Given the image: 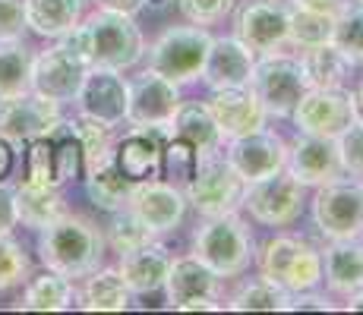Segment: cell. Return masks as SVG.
<instances>
[{
  "instance_id": "6da1fadb",
  "label": "cell",
  "mask_w": 363,
  "mask_h": 315,
  "mask_svg": "<svg viewBox=\"0 0 363 315\" xmlns=\"http://www.w3.org/2000/svg\"><path fill=\"white\" fill-rule=\"evenodd\" d=\"M60 41L76 51L89 67L99 69H130L143 60L145 41L136 25V16L114 10H95L92 16L79 19L76 29L60 35Z\"/></svg>"
},
{
  "instance_id": "7a4b0ae2",
  "label": "cell",
  "mask_w": 363,
  "mask_h": 315,
  "mask_svg": "<svg viewBox=\"0 0 363 315\" xmlns=\"http://www.w3.org/2000/svg\"><path fill=\"white\" fill-rule=\"evenodd\" d=\"M104 230L86 214L64 212L57 221H51L38 236V256L45 268L69 277H86L104 262Z\"/></svg>"
},
{
  "instance_id": "3957f363",
  "label": "cell",
  "mask_w": 363,
  "mask_h": 315,
  "mask_svg": "<svg viewBox=\"0 0 363 315\" xmlns=\"http://www.w3.org/2000/svg\"><path fill=\"white\" fill-rule=\"evenodd\" d=\"M193 256L202 265H208L218 277H237L256 258L253 234H250L247 221L237 218V212L215 214V218L202 221L193 234Z\"/></svg>"
},
{
  "instance_id": "277c9868",
  "label": "cell",
  "mask_w": 363,
  "mask_h": 315,
  "mask_svg": "<svg viewBox=\"0 0 363 315\" xmlns=\"http://www.w3.org/2000/svg\"><path fill=\"white\" fill-rule=\"evenodd\" d=\"M256 265L265 281L284 287L288 293L313 290L323 281V252L300 236H272L256 252Z\"/></svg>"
},
{
  "instance_id": "5b68a950",
  "label": "cell",
  "mask_w": 363,
  "mask_h": 315,
  "mask_svg": "<svg viewBox=\"0 0 363 315\" xmlns=\"http://www.w3.org/2000/svg\"><path fill=\"white\" fill-rule=\"evenodd\" d=\"M243 193H247V180L228 164L221 151L202 155L196 177L184 189L186 205H193L202 218H215V214H234L243 208Z\"/></svg>"
},
{
  "instance_id": "8992f818",
  "label": "cell",
  "mask_w": 363,
  "mask_h": 315,
  "mask_svg": "<svg viewBox=\"0 0 363 315\" xmlns=\"http://www.w3.org/2000/svg\"><path fill=\"white\" fill-rule=\"evenodd\" d=\"M208 47H212V35L206 32V25H174L149 45V69L184 86L199 79Z\"/></svg>"
},
{
  "instance_id": "52a82bcc",
  "label": "cell",
  "mask_w": 363,
  "mask_h": 315,
  "mask_svg": "<svg viewBox=\"0 0 363 315\" xmlns=\"http://www.w3.org/2000/svg\"><path fill=\"white\" fill-rule=\"evenodd\" d=\"M250 88L259 98L265 117H291L297 101L306 92V79L300 69L297 57L275 51V54H259L250 76Z\"/></svg>"
},
{
  "instance_id": "ba28073f",
  "label": "cell",
  "mask_w": 363,
  "mask_h": 315,
  "mask_svg": "<svg viewBox=\"0 0 363 315\" xmlns=\"http://www.w3.org/2000/svg\"><path fill=\"white\" fill-rule=\"evenodd\" d=\"M313 224L329 240H354L363 234V180H341L316 186Z\"/></svg>"
},
{
  "instance_id": "9c48e42d",
  "label": "cell",
  "mask_w": 363,
  "mask_h": 315,
  "mask_svg": "<svg viewBox=\"0 0 363 315\" xmlns=\"http://www.w3.org/2000/svg\"><path fill=\"white\" fill-rule=\"evenodd\" d=\"M303 189L306 186L297 177H291L288 171H278L272 177L247 183L243 208L250 212V218L265 227H288L303 212Z\"/></svg>"
},
{
  "instance_id": "30bf717a",
  "label": "cell",
  "mask_w": 363,
  "mask_h": 315,
  "mask_svg": "<svg viewBox=\"0 0 363 315\" xmlns=\"http://www.w3.org/2000/svg\"><path fill=\"white\" fill-rule=\"evenodd\" d=\"M297 132L306 136H323V139H338L347 130L357 114H354V92L345 86L338 88H306L297 108L291 110Z\"/></svg>"
},
{
  "instance_id": "8fae6325",
  "label": "cell",
  "mask_w": 363,
  "mask_h": 315,
  "mask_svg": "<svg viewBox=\"0 0 363 315\" xmlns=\"http://www.w3.org/2000/svg\"><path fill=\"white\" fill-rule=\"evenodd\" d=\"M89 63L79 57L76 51H69L64 41H57L54 47L35 54L32 63V92L48 98V101H57L60 108L69 101H76L82 88V79L89 73Z\"/></svg>"
},
{
  "instance_id": "7c38bea8",
  "label": "cell",
  "mask_w": 363,
  "mask_h": 315,
  "mask_svg": "<svg viewBox=\"0 0 363 315\" xmlns=\"http://www.w3.org/2000/svg\"><path fill=\"white\" fill-rule=\"evenodd\" d=\"M60 123L64 117H60L57 101H48L35 92L0 98V139L13 142L16 149L38 136H51Z\"/></svg>"
},
{
  "instance_id": "4fadbf2b",
  "label": "cell",
  "mask_w": 363,
  "mask_h": 315,
  "mask_svg": "<svg viewBox=\"0 0 363 315\" xmlns=\"http://www.w3.org/2000/svg\"><path fill=\"white\" fill-rule=\"evenodd\" d=\"M234 38L256 57L281 51L288 45V6L281 0H243L234 16Z\"/></svg>"
},
{
  "instance_id": "5bb4252c",
  "label": "cell",
  "mask_w": 363,
  "mask_h": 315,
  "mask_svg": "<svg viewBox=\"0 0 363 315\" xmlns=\"http://www.w3.org/2000/svg\"><path fill=\"white\" fill-rule=\"evenodd\" d=\"M180 86L164 79L155 69H143L136 79H130L127 123L133 126H167L180 108Z\"/></svg>"
},
{
  "instance_id": "9a60e30c",
  "label": "cell",
  "mask_w": 363,
  "mask_h": 315,
  "mask_svg": "<svg viewBox=\"0 0 363 315\" xmlns=\"http://www.w3.org/2000/svg\"><path fill=\"white\" fill-rule=\"evenodd\" d=\"M171 136L167 126H133L121 142H114V164L133 183L162 180V155Z\"/></svg>"
},
{
  "instance_id": "2e32d148",
  "label": "cell",
  "mask_w": 363,
  "mask_h": 315,
  "mask_svg": "<svg viewBox=\"0 0 363 315\" xmlns=\"http://www.w3.org/2000/svg\"><path fill=\"white\" fill-rule=\"evenodd\" d=\"M225 158L247 183H253V180H262V177H272V173L284 171L288 142H284L278 132H272L262 126V130H256V132L231 139Z\"/></svg>"
},
{
  "instance_id": "e0dca14e",
  "label": "cell",
  "mask_w": 363,
  "mask_h": 315,
  "mask_svg": "<svg viewBox=\"0 0 363 315\" xmlns=\"http://www.w3.org/2000/svg\"><path fill=\"white\" fill-rule=\"evenodd\" d=\"M127 101H130V82L121 76V69H99V67L89 69L79 95H76L79 114L95 117V120L108 126L127 120Z\"/></svg>"
},
{
  "instance_id": "ac0fdd59",
  "label": "cell",
  "mask_w": 363,
  "mask_h": 315,
  "mask_svg": "<svg viewBox=\"0 0 363 315\" xmlns=\"http://www.w3.org/2000/svg\"><path fill=\"white\" fill-rule=\"evenodd\" d=\"M208 114H212L215 126H218L221 139H240L247 132H256L265 126V110L259 104V98L253 95L250 86L240 88H215L206 101Z\"/></svg>"
},
{
  "instance_id": "d6986e66",
  "label": "cell",
  "mask_w": 363,
  "mask_h": 315,
  "mask_svg": "<svg viewBox=\"0 0 363 315\" xmlns=\"http://www.w3.org/2000/svg\"><path fill=\"white\" fill-rule=\"evenodd\" d=\"M130 208L143 218V224L152 234H171L180 227L186 214V195L167 180H149V183H136L130 195Z\"/></svg>"
},
{
  "instance_id": "ffe728a7",
  "label": "cell",
  "mask_w": 363,
  "mask_h": 315,
  "mask_svg": "<svg viewBox=\"0 0 363 315\" xmlns=\"http://www.w3.org/2000/svg\"><path fill=\"white\" fill-rule=\"evenodd\" d=\"M284 171L297 177L303 186H323L329 180L341 177V158L335 139L323 136H306L300 132L294 142L288 145V158H284Z\"/></svg>"
},
{
  "instance_id": "44dd1931",
  "label": "cell",
  "mask_w": 363,
  "mask_h": 315,
  "mask_svg": "<svg viewBox=\"0 0 363 315\" xmlns=\"http://www.w3.org/2000/svg\"><path fill=\"white\" fill-rule=\"evenodd\" d=\"M253 67H256V54L243 41H237L234 35L231 38H212V47L206 54L199 79L212 92L215 88H240V86H250Z\"/></svg>"
},
{
  "instance_id": "7402d4cb",
  "label": "cell",
  "mask_w": 363,
  "mask_h": 315,
  "mask_svg": "<svg viewBox=\"0 0 363 315\" xmlns=\"http://www.w3.org/2000/svg\"><path fill=\"white\" fill-rule=\"evenodd\" d=\"M218 281L208 265H202L196 256L171 258V271L164 277L167 306L171 309H184L190 299H218Z\"/></svg>"
},
{
  "instance_id": "603a6c76",
  "label": "cell",
  "mask_w": 363,
  "mask_h": 315,
  "mask_svg": "<svg viewBox=\"0 0 363 315\" xmlns=\"http://www.w3.org/2000/svg\"><path fill=\"white\" fill-rule=\"evenodd\" d=\"M123 284L130 287V293H155L164 287V277L171 271V256L162 243H143V246L121 252L117 262Z\"/></svg>"
},
{
  "instance_id": "cb8c5ba5",
  "label": "cell",
  "mask_w": 363,
  "mask_h": 315,
  "mask_svg": "<svg viewBox=\"0 0 363 315\" xmlns=\"http://www.w3.org/2000/svg\"><path fill=\"white\" fill-rule=\"evenodd\" d=\"M323 281L341 297H351L363 287V243H357V236L329 240L323 249Z\"/></svg>"
},
{
  "instance_id": "d4e9b609",
  "label": "cell",
  "mask_w": 363,
  "mask_h": 315,
  "mask_svg": "<svg viewBox=\"0 0 363 315\" xmlns=\"http://www.w3.org/2000/svg\"><path fill=\"white\" fill-rule=\"evenodd\" d=\"M300 69H303L306 88H338L345 86V79L351 76L354 63L345 51L332 45H313V47H300Z\"/></svg>"
},
{
  "instance_id": "484cf974",
  "label": "cell",
  "mask_w": 363,
  "mask_h": 315,
  "mask_svg": "<svg viewBox=\"0 0 363 315\" xmlns=\"http://www.w3.org/2000/svg\"><path fill=\"white\" fill-rule=\"evenodd\" d=\"M13 202H16V221L32 230H45L48 224L67 212V199L60 195V189L35 186L29 180L13 186Z\"/></svg>"
},
{
  "instance_id": "4316f807",
  "label": "cell",
  "mask_w": 363,
  "mask_h": 315,
  "mask_svg": "<svg viewBox=\"0 0 363 315\" xmlns=\"http://www.w3.org/2000/svg\"><path fill=\"white\" fill-rule=\"evenodd\" d=\"M86 0H26V23L41 38H60L76 29Z\"/></svg>"
},
{
  "instance_id": "83f0119b",
  "label": "cell",
  "mask_w": 363,
  "mask_h": 315,
  "mask_svg": "<svg viewBox=\"0 0 363 315\" xmlns=\"http://www.w3.org/2000/svg\"><path fill=\"white\" fill-rule=\"evenodd\" d=\"M133 293L123 284L117 268H95L86 275V287H82V309L89 312H123L130 309Z\"/></svg>"
},
{
  "instance_id": "f1b7e54d",
  "label": "cell",
  "mask_w": 363,
  "mask_h": 315,
  "mask_svg": "<svg viewBox=\"0 0 363 315\" xmlns=\"http://www.w3.org/2000/svg\"><path fill=\"white\" fill-rule=\"evenodd\" d=\"M19 309L26 312H67L73 309V281L48 268L45 275L32 277L23 290Z\"/></svg>"
},
{
  "instance_id": "f546056e",
  "label": "cell",
  "mask_w": 363,
  "mask_h": 315,
  "mask_svg": "<svg viewBox=\"0 0 363 315\" xmlns=\"http://www.w3.org/2000/svg\"><path fill=\"white\" fill-rule=\"evenodd\" d=\"M171 132L174 136H184L186 142L196 145L199 158L212 155V151H221V142H225L206 104H180L171 120Z\"/></svg>"
},
{
  "instance_id": "4dcf8cb0",
  "label": "cell",
  "mask_w": 363,
  "mask_h": 315,
  "mask_svg": "<svg viewBox=\"0 0 363 315\" xmlns=\"http://www.w3.org/2000/svg\"><path fill=\"white\" fill-rule=\"evenodd\" d=\"M133 180H127L121 171H117L114 161H108V164H101L99 171L86 173V195L89 202H92L99 212H121V208L130 205V195H133Z\"/></svg>"
},
{
  "instance_id": "1f68e13d",
  "label": "cell",
  "mask_w": 363,
  "mask_h": 315,
  "mask_svg": "<svg viewBox=\"0 0 363 315\" xmlns=\"http://www.w3.org/2000/svg\"><path fill=\"white\" fill-rule=\"evenodd\" d=\"M35 51L26 41H0V98L32 92Z\"/></svg>"
},
{
  "instance_id": "d6a6232c",
  "label": "cell",
  "mask_w": 363,
  "mask_h": 315,
  "mask_svg": "<svg viewBox=\"0 0 363 315\" xmlns=\"http://www.w3.org/2000/svg\"><path fill=\"white\" fill-rule=\"evenodd\" d=\"M69 130L76 132V139H79L82 145V161H86V171H82V177L92 171H99L101 164H108V161H114V136H111V130L114 126L95 120V117H73V120H67Z\"/></svg>"
},
{
  "instance_id": "836d02e7",
  "label": "cell",
  "mask_w": 363,
  "mask_h": 315,
  "mask_svg": "<svg viewBox=\"0 0 363 315\" xmlns=\"http://www.w3.org/2000/svg\"><path fill=\"white\" fill-rule=\"evenodd\" d=\"M332 32H335L332 13L306 10V6H297V4L288 6V45H294V47L329 45Z\"/></svg>"
},
{
  "instance_id": "e575fe53",
  "label": "cell",
  "mask_w": 363,
  "mask_h": 315,
  "mask_svg": "<svg viewBox=\"0 0 363 315\" xmlns=\"http://www.w3.org/2000/svg\"><path fill=\"white\" fill-rule=\"evenodd\" d=\"M288 299H291V293L284 290V287L265 281L259 275L256 281H247L234 293L228 309H234V312H288Z\"/></svg>"
},
{
  "instance_id": "d590c367",
  "label": "cell",
  "mask_w": 363,
  "mask_h": 315,
  "mask_svg": "<svg viewBox=\"0 0 363 315\" xmlns=\"http://www.w3.org/2000/svg\"><path fill=\"white\" fill-rule=\"evenodd\" d=\"M196 167H199L196 145L171 132L164 142V155H162V173L167 177V183H174L177 189H186L190 180L196 177Z\"/></svg>"
},
{
  "instance_id": "8d00e7d4",
  "label": "cell",
  "mask_w": 363,
  "mask_h": 315,
  "mask_svg": "<svg viewBox=\"0 0 363 315\" xmlns=\"http://www.w3.org/2000/svg\"><path fill=\"white\" fill-rule=\"evenodd\" d=\"M104 240H108V246L121 256V252H130V249L143 246V243H152L155 234H152V230L143 224V218L127 205V208L111 214V224H108V230H104Z\"/></svg>"
},
{
  "instance_id": "74e56055",
  "label": "cell",
  "mask_w": 363,
  "mask_h": 315,
  "mask_svg": "<svg viewBox=\"0 0 363 315\" xmlns=\"http://www.w3.org/2000/svg\"><path fill=\"white\" fill-rule=\"evenodd\" d=\"M332 45L338 51H345L354 67L363 63V4L360 0H347V6L335 16Z\"/></svg>"
},
{
  "instance_id": "f35d334b",
  "label": "cell",
  "mask_w": 363,
  "mask_h": 315,
  "mask_svg": "<svg viewBox=\"0 0 363 315\" xmlns=\"http://www.w3.org/2000/svg\"><path fill=\"white\" fill-rule=\"evenodd\" d=\"M26 149V180L35 186H54L57 183V161H54V139L51 136H38L32 142L23 145Z\"/></svg>"
},
{
  "instance_id": "ab89813d",
  "label": "cell",
  "mask_w": 363,
  "mask_h": 315,
  "mask_svg": "<svg viewBox=\"0 0 363 315\" xmlns=\"http://www.w3.org/2000/svg\"><path fill=\"white\" fill-rule=\"evenodd\" d=\"M29 277V256H26L23 243H16L10 234L0 236V290L23 284Z\"/></svg>"
},
{
  "instance_id": "60d3db41",
  "label": "cell",
  "mask_w": 363,
  "mask_h": 315,
  "mask_svg": "<svg viewBox=\"0 0 363 315\" xmlns=\"http://www.w3.org/2000/svg\"><path fill=\"white\" fill-rule=\"evenodd\" d=\"M338 145V158H341V171L351 173V177H363V123L354 120L335 139Z\"/></svg>"
},
{
  "instance_id": "b9f144b4",
  "label": "cell",
  "mask_w": 363,
  "mask_h": 315,
  "mask_svg": "<svg viewBox=\"0 0 363 315\" xmlns=\"http://www.w3.org/2000/svg\"><path fill=\"white\" fill-rule=\"evenodd\" d=\"M180 13L186 23L193 25H212L218 19H225L228 13L237 6V0H177Z\"/></svg>"
},
{
  "instance_id": "7bdbcfd3",
  "label": "cell",
  "mask_w": 363,
  "mask_h": 315,
  "mask_svg": "<svg viewBox=\"0 0 363 315\" xmlns=\"http://www.w3.org/2000/svg\"><path fill=\"white\" fill-rule=\"evenodd\" d=\"M26 29V0H0V41H23Z\"/></svg>"
},
{
  "instance_id": "ee69618b",
  "label": "cell",
  "mask_w": 363,
  "mask_h": 315,
  "mask_svg": "<svg viewBox=\"0 0 363 315\" xmlns=\"http://www.w3.org/2000/svg\"><path fill=\"white\" fill-rule=\"evenodd\" d=\"M16 202H13V186L0 183V236L4 234H13L16 227Z\"/></svg>"
},
{
  "instance_id": "f6af8a7d",
  "label": "cell",
  "mask_w": 363,
  "mask_h": 315,
  "mask_svg": "<svg viewBox=\"0 0 363 315\" xmlns=\"http://www.w3.org/2000/svg\"><path fill=\"white\" fill-rule=\"evenodd\" d=\"M300 309H316V312H329L332 303L329 297H316L310 290H300V293H291L288 299V312H300Z\"/></svg>"
},
{
  "instance_id": "bcb514c9",
  "label": "cell",
  "mask_w": 363,
  "mask_h": 315,
  "mask_svg": "<svg viewBox=\"0 0 363 315\" xmlns=\"http://www.w3.org/2000/svg\"><path fill=\"white\" fill-rule=\"evenodd\" d=\"M101 10H114V13H127V16H139L149 6V0H95Z\"/></svg>"
},
{
  "instance_id": "7dc6e473",
  "label": "cell",
  "mask_w": 363,
  "mask_h": 315,
  "mask_svg": "<svg viewBox=\"0 0 363 315\" xmlns=\"http://www.w3.org/2000/svg\"><path fill=\"white\" fill-rule=\"evenodd\" d=\"M13 167H16V145L6 142V139H0V183L10 180Z\"/></svg>"
},
{
  "instance_id": "c3c4849f",
  "label": "cell",
  "mask_w": 363,
  "mask_h": 315,
  "mask_svg": "<svg viewBox=\"0 0 363 315\" xmlns=\"http://www.w3.org/2000/svg\"><path fill=\"white\" fill-rule=\"evenodd\" d=\"M294 4L306 6V10H319V13H332V16H338V13L347 6V0H294Z\"/></svg>"
},
{
  "instance_id": "681fc988",
  "label": "cell",
  "mask_w": 363,
  "mask_h": 315,
  "mask_svg": "<svg viewBox=\"0 0 363 315\" xmlns=\"http://www.w3.org/2000/svg\"><path fill=\"white\" fill-rule=\"evenodd\" d=\"M199 309H208V312H218L221 309V303L218 299H190V303L184 306L180 312H199Z\"/></svg>"
},
{
  "instance_id": "f907efd6",
  "label": "cell",
  "mask_w": 363,
  "mask_h": 315,
  "mask_svg": "<svg viewBox=\"0 0 363 315\" xmlns=\"http://www.w3.org/2000/svg\"><path fill=\"white\" fill-rule=\"evenodd\" d=\"M354 114H357V120L363 123V82L354 88Z\"/></svg>"
},
{
  "instance_id": "816d5d0a",
  "label": "cell",
  "mask_w": 363,
  "mask_h": 315,
  "mask_svg": "<svg viewBox=\"0 0 363 315\" xmlns=\"http://www.w3.org/2000/svg\"><path fill=\"white\" fill-rule=\"evenodd\" d=\"M171 0H149V6H167Z\"/></svg>"
},
{
  "instance_id": "f5cc1de1",
  "label": "cell",
  "mask_w": 363,
  "mask_h": 315,
  "mask_svg": "<svg viewBox=\"0 0 363 315\" xmlns=\"http://www.w3.org/2000/svg\"><path fill=\"white\" fill-rule=\"evenodd\" d=\"M360 290H363V287H360Z\"/></svg>"
},
{
  "instance_id": "db71d44e",
  "label": "cell",
  "mask_w": 363,
  "mask_h": 315,
  "mask_svg": "<svg viewBox=\"0 0 363 315\" xmlns=\"http://www.w3.org/2000/svg\"><path fill=\"white\" fill-rule=\"evenodd\" d=\"M360 4H363V0H360Z\"/></svg>"
}]
</instances>
